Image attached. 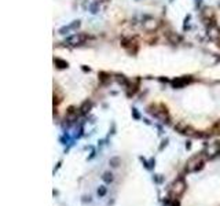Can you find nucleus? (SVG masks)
<instances>
[{"label": "nucleus", "mask_w": 220, "mask_h": 206, "mask_svg": "<svg viewBox=\"0 0 220 206\" xmlns=\"http://www.w3.org/2000/svg\"><path fill=\"white\" fill-rule=\"evenodd\" d=\"M120 44H121V47L131 55H136L138 51H139V43H138V39L135 36L124 34L121 39H120Z\"/></svg>", "instance_id": "obj_1"}, {"label": "nucleus", "mask_w": 220, "mask_h": 206, "mask_svg": "<svg viewBox=\"0 0 220 206\" xmlns=\"http://www.w3.org/2000/svg\"><path fill=\"white\" fill-rule=\"evenodd\" d=\"M94 37L88 33H74L72 36H69L65 39V43H68L69 46H81V44H85L88 40H92Z\"/></svg>", "instance_id": "obj_2"}, {"label": "nucleus", "mask_w": 220, "mask_h": 206, "mask_svg": "<svg viewBox=\"0 0 220 206\" xmlns=\"http://www.w3.org/2000/svg\"><path fill=\"white\" fill-rule=\"evenodd\" d=\"M204 166V161L201 159V155H195L192 157L190 161L187 162V170L188 172H194V170H198Z\"/></svg>", "instance_id": "obj_3"}, {"label": "nucleus", "mask_w": 220, "mask_h": 206, "mask_svg": "<svg viewBox=\"0 0 220 206\" xmlns=\"http://www.w3.org/2000/svg\"><path fill=\"white\" fill-rule=\"evenodd\" d=\"M186 190V183H184V180L183 179H178L176 181L173 183V185H172V195L173 197H180L182 194Z\"/></svg>", "instance_id": "obj_4"}, {"label": "nucleus", "mask_w": 220, "mask_h": 206, "mask_svg": "<svg viewBox=\"0 0 220 206\" xmlns=\"http://www.w3.org/2000/svg\"><path fill=\"white\" fill-rule=\"evenodd\" d=\"M191 81H192L191 76H184V77H178V78H175V80H172L171 84H172V87L176 89V88H183L184 85L190 84Z\"/></svg>", "instance_id": "obj_5"}, {"label": "nucleus", "mask_w": 220, "mask_h": 206, "mask_svg": "<svg viewBox=\"0 0 220 206\" xmlns=\"http://www.w3.org/2000/svg\"><path fill=\"white\" fill-rule=\"evenodd\" d=\"M78 114H80V109H76L74 106H70V107L66 110L65 120H66V121H69V122H74V121H77Z\"/></svg>", "instance_id": "obj_6"}, {"label": "nucleus", "mask_w": 220, "mask_h": 206, "mask_svg": "<svg viewBox=\"0 0 220 206\" xmlns=\"http://www.w3.org/2000/svg\"><path fill=\"white\" fill-rule=\"evenodd\" d=\"M164 36H165V39H167L168 43L172 44V46H178V44H180L182 40H183L180 34H178L175 32H165Z\"/></svg>", "instance_id": "obj_7"}, {"label": "nucleus", "mask_w": 220, "mask_h": 206, "mask_svg": "<svg viewBox=\"0 0 220 206\" xmlns=\"http://www.w3.org/2000/svg\"><path fill=\"white\" fill-rule=\"evenodd\" d=\"M158 26H160V23H158L156 19L147 18V21H143V29L149 33H153L154 30H157Z\"/></svg>", "instance_id": "obj_8"}, {"label": "nucleus", "mask_w": 220, "mask_h": 206, "mask_svg": "<svg viewBox=\"0 0 220 206\" xmlns=\"http://www.w3.org/2000/svg\"><path fill=\"white\" fill-rule=\"evenodd\" d=\"M112 78L113 76L108 73V71H101V73L98 74V81H99V85H102V87H105V85H108L112 82Z\"/></svg>", "instance_id": "obj_9"}, {"label": "nucleus", "mask_w": 220, "mask_h": 206, "mask_svg": "<svg viewBox=\"0 0 220 206\" xmlns=\"http://www.w3.org/2000/svg\"><path fill=\"white\" fill-rule=\"evenodd\" d=\"M116 81L118 82V84L121 85V87H124V88H128V87H129V84L132 82L128 77H127V76L120 74V73H118V74H116Z\"/></svg>", "instance_id": "obj_10"}, {"label": "nucleus", "mask_w": 220, "mask_h": 206, "mask_svg": "<svg viewBox=\"0 0 220 206\" xmlns=\"http://www.w3.org/2000/svg\"><path fill=\"white\" fill-rule=\"evenodd\" d=\"M125 89H127V96L131 98V96H133L138 91H139V82H136V84H132V82H131L129 87L125 88Z\"/></svg>", "instance_id": "obj_11"}, {"label": "nucleus", "mask_w": 220, "mask_h": 206, "mask_svg": "<svg viewBox=\"0 0 220 206\" xmlns=\"http://www.w3.org/2000/svg\"><path fill=\"white\" fill-rule=\"evenodd\" d=\"M78 109H80V113H81V114H87V113H89V110L92 109V102H91V101L82 102V105H81Z\"/></svg>", "instance_id": "obj_12"}, {"label": "nucleus", "mask_w": 220, "mask_h": 206, "mask_svg": "<svg viewBox=\"0 0 220 206\" xmlns=\"http://www.w3.org/2000/svg\"><path fill=\"white\" fill-rule=\"evenodd\" d=\"M54 63H55V66H57L58 69H68V66H69L68 62L61 59V58H54Z\"/></svg>", "instance_id": "obj_13"}, {"label": "nucleus", "mask_w": 220, "mask_h": 206, "mask_svg": "<svg viewBox=\"0 0 220 206\" xmlns=\"http://www.w3.org/2000/svg\"><path fill=\"white\" fill-rule=\"evenodd\" d=\"M187 124H184V122H178L176 125H175V130L176 132H179V133H184V130H186V128H187Z\"/></svg>", "instance_id": "obj_14"}, {"label": "nucleus", "mask_w": 220, "mask_h": 206, "mask_svg": "<svg viewBox=\"0 0 220 206\" xmlns=\"http://www.w3.org/2000/svg\"><path fill=\"white\" fill-rule=\"evenodd\" d=\"M120 162H121V161H120V158H118V157H113V158H110V165H112V166L117 168V166L120 165Z\"/></svg>", "instance_id": "obj_15"}, {"label": "nucleus", "mask_w": 220, "mask_h": 206, "mask_svg": "<svg viewBox=\"0 0 220 206\" xmlns=\"http://www.w3.org/2000/svg\"><path fill=\"white\" fill-rule=\"evenodd\" d=\"M80 21H73V22L70 23V25H68L69 27V30H74V29H77V27H80Z\"/></svg>", "instance_id": "obj_16"}, {"label": "nucleus", "mask_w": 220, "mask_h": 206, "mask_svg": "<svg viewBox=\"0 0 220 206\" xmlns=\"http://www.w3.org/2000/svg\"><path fill=\"white\" fill-rule=\"evenodd\" d=\"M146 41H147V44H150V46H156V44L158 43V37L157 36H151Z\"/></svg>", "instance_id": "obj_17"}, {"label": "nucleus", "mask_w": 220, "mask_h": 206, "mask_svg": "<svg viewBox=\"0 0 220 206\" xmlns=\"http://www.w3.org/2000/svg\"><path fill=\"white\" fill-rule=\"evenodd\" d=\"M103 180H105L106 183H112V181H113V174L110 173V172H106V173L103 174Z\"/></svg>", "instance_id": "obj_18"}, {"label": "nucleus", "mask_w": 220, "mask_h": 206, "mask_svg": "<svg viewBox=\"0 0 220 206\" xmlns=\"http://www.w3.org/2000/svg\"><path fill=\"white\" fill-rule=\"evenodd\" d=\"M98 7H99V3H98V2H96V3H92L91 7H89V8H91V12H92V14L98 12Z\"/></svg>", "instance_id": "obj_19"}, {"label": "nucleus", "mask_w": 220, "mask_h": 206, "mask_svg": "<svg viewBox=\"0 0 220 206\" xmlns=\"http://www.w3.org/2000/svg\"><path fill=\"white\" fill-rule=\"evenodd\" d=\"M98 194H99V195H105V194H106V188H105V187H101V188L98 190Z\"/></svg>", "instance_id": "obj_20"}, {"label": "nucleus", "mask_w": 220, "mask_h": 206, "mask_svg": "<svg viewBox=\"0 0 220 206\" xmlns=\"http://www.w3.org/2000/svg\"><path fill=\"white\" fill-rule=\"evenodd\" d=\"M132 113H133V117H135V118H139V114H138L136 109H132Z\"/></svg>", "instance_id": "obj_21"}, {"label": "nucleus", "mask_w": 220, "mask_h": 206, "mask_svg": "<svg viewBox=\"0 0 220 206\" xmlns=\"http://www.w3.org/2000/svg\"><path fill=\"white\" fill-rule=\"evenodd\" d=\"M82 70H84V71H89V67H87V66H82Z\"/></svg>", "instance_id": "obj_22"}, {"label": "nucleus", "mask_w": 220, "mask_h": 206, "mask_svg": "<svg viewBox=\"0 0 220 206\" xmlns=\"http://www.w3.org/2000/svg\"><path fill=\"white\" fill-rule=\"evenodd\" d=\"M173 206H179V202L176 201V202H173Z\"/></svg>", "instance_id": "obj_23"}]
</instances>
